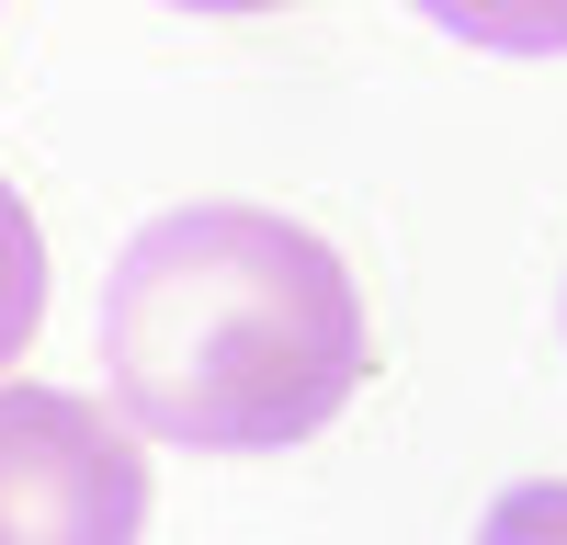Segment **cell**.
<instances>
[{
	"label": "cell",
	"instance_id": "obj_1",
	"mask_svg": "<svg viewBox=\"0 0 567 545\" xmlns=\"http://www.w3.org/2000/svg\"><path fill=\"white\" fill-rule=\"evenodd\" d=\"M103 376L148 443L284 454L363 398L374 318L318 227L272 205H171L103 285Z\"/></svg>",
	"mask_w": 567,
	"mask_h": 545
},
{
	"label": "cell",
	"instance_id": "obj_2",
	"mask_svg": "<svg viewBox=\"0 0 567 545\" xmlns=\"http://www.w3.org/2000/svg\"><path fill=\"white\" fill-rule=\"evenodd\" d=\"M148 523V454L114 409L69 387H0V534L125 545Z\"/></svg>",
	"mask_w": 567,
	"mask_h": 545
},
{
	"label": "cell",
	"instance_id": "obj_3",
	"mask_svg": "<svg viewBox=\"0 0 567 545\" xmlns=\"http://www.w3.org/2000/svg\"><path fill=\"white\" fill-rule=\"evenodd\" d=\"M420 12L488 58H567V0H420Z\"/></svg>",
	"mask_w": 567,
	"mask_h": 545
},
{
	"label": "cell",
	"instance_id": "obj_4",
	"mask_svg": "<svg viewBox=\"0 0 567 545\" xmlns=\"http://www.w3.org/2000/svg\"><path fill=\"white\" fill-rule=\"evenodd\" d=\"M34 318H45V239H34V205L0 182V363H23Z\"/></svg>",
	"mask_w": 567,
	"mask_h": 545
},
{
	"label": "cell",
	"instance_id": "obj_5",
	"mask_svg": "<svg viewBox=\"0 0 567 545\" xmlns=\"http://www.w3.org/2000/svg\"><path fill=\"white\" fill-rule=\"evenodd\" d=\"M182 12H284V0H182Z\"/></svg>",
	"mask_w": 567,
	"mask_h": 545
}]
</instances>
